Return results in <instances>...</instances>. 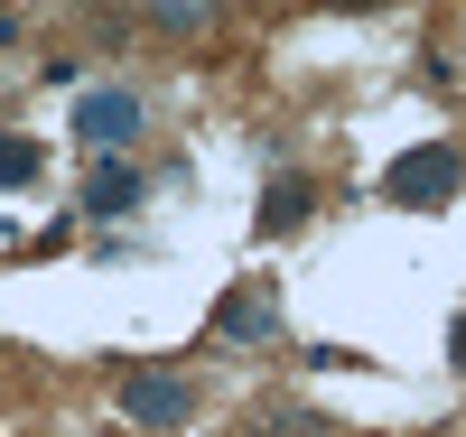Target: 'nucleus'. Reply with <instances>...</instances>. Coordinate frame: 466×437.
Instances as JSON below:
<instances>
[{
  "label": "nucleus",
  "instance_id": "1",
  "mask_svg": "<svg viewBox=\"0 0 466 437\" xmlns=\"http://www.w3.org/2000/svg\"><path fill=\"white\" fill-rule=\"evenodd\" d=\"M457 186H466V158H457L448 140H420V149H401L392 168H382V195H392V205H410V214L448 205Z\"/></svg>",
  "mask_w": 466,
  "mask_h": 437
},
{
  "label": "nucleus",
  "instance_id": "2",
  "mask_svg": "<svg viewBox=\"0 0 466 437\" xmlns=\"http://www.w3.org/2000/svg\"><path fill=\"white\" fill-rule=\"evenodd\" d=\"M187 410H197V382L187 372H131L122 382V419L131 428H187Z\"/></svg>",
  "mask_w": 466,
  "mask_h": 437
},
{
  "label": "nucleus",
  "instance_id": "3",
  "mask_svg": "<svg viewBox=\"0 0 466 437\" xmlns=\"http://www.w3.org/2000/svg\"><path fill=\"white\" fill-rule=\"evenodd\" d=\"M131 131H140V94L103 84V94L75 103V140H85V149H131Z\"/></svg>",
  "mask_w": 466,
  "mask_h": 437
},
{
  "label": "nucleus",
  "instance_id": "4",
  "mask_svg": "<svg viewBox=\"0 0 466 437\" xmlns=\"http://www.w3.org/2000/svg\"><path fill=\"white\" fill-rule=\"evenodd\" d=\"M215 335H243V344H270V335H280V298H270V289H233V298L215 307Z\"/></svg>",
  "mask_w": 466,
  "mask_h": 437
},
{
  "label": "nucleus",
  "instance_id": "5",
  "mask_svg": "<svg viewBox=\"0 0 466 437\" xmlns=\"http://www.w3.org/2000/svg\"><path fill=\"white\" fill-rule=\"evenodd\" d=\"M308 214H318V186L308 177H270L261 186V233H299Z\"/></svg>",
  "mask_w": 466,
  "mask_h": 437
},
{
  "label": "nucleus",
  "instance_id": "6",
  "mask_svg": "<svg viewBox=\"0 0 466 437\" xmlns=\"http://www.w3.org/2000/svg\"><path fill=\"white\" fill-rule=\"evenodd\" d=\"M140 205V168H122V158H103V168H94V186H85V214H131Z\"/></svg>",
  "mask_w": 466,
  "mask_h": 437
},
{
  "label": "nucleus",
  "instance_id": "7",
  "mask_svg": "<svg viewBox=\"0 0 466 437\" xmlns=\"http://www.w3.org/2000/svg\"><path fill=\"white\" fill-rule=\"evenodd\" d=\"M47 158H37V140H0V186H28Z\"/></svg>",
  "mask_w": 466,
  "mask_h": 437
},
{
  "label": "nucleus",
  "instance_id": "8",
  "mask_svg": "<svg viewBox=\"0 0 466 437\" xmlns=\"http://www.w3.org/2000/svg\"><path fill=\"white\" fill-rule=\"evenodd\" d=\"M261 437H336V428H327L318 410H270V419H261Z\"/></svg>",
  "mask_w": 466,
  "mask_h": 437
},
{
  "label": "nucleus",
  "instance_id": "9",
  "mask_svg": "<svg viewBox=\"0 0 466 437\" xmlns=\"http://www.w3.org/2000/svg\"><path fill=\"white\" fill-rule=\"evenodd\" d=\"M448 363L466 372V307H457V326H448Z\"/></svg>",
  "mask_w": 466,
  "mask_h": 437
}]
</instances>
